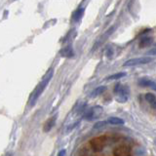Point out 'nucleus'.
<instances>
[{"label": "nucleus", "mask_w": 156, "mask_h": 156, "mask_svg": "<svg viewBox=\"0 0 156 156\" xmlns=\"http://www.w3.org/2000/svg\"><path fill=\"white\" fill-rule=\"evenodd\" d=\"M52 77H53V70L50 69V71H49L47 73V75L43 78V80L40 82V84H39L37 87H36V89L34 90L33 92V94L31 96V99H30V105H34L36 104V101L37 100L39 99V97L41 96V94L43 93V91L45 90V88L47 87V85L49 84V82L51 81L52 79Z\"/></svg>", "instance_id": "f257e3e1"}, {"label": "nucleus", "mask_w": 156, "mask_h": 156, "mask_svg": "<svg viewBox=\"0 0 156 156\" xmlns=\"http://www.w3.org/2000/svg\"><path fill=\"white\" fill-rule=\"evenodd\" d=\"M114 93L116 96V101L119 102H126L128 100V94H129V88L127 86H122L121 84L115 85Z\"/></svg>", "instance_id": "f03ea898"}, {"label": "nucleus", "mask_w": 156, "mask_h": 156, "mask_svg": "<svg viewBox=\"0 0 156 156\" xmlns=\"http://www.w3.org/2000/svg\"><path fill=\"white\" fill-rule=\"evenodd\" d=\"M90 144L92 146V148L96 152H99V151H101L102 148L105 147L106 144V138L105 136H97V138H94L90 140Z\"/></svg>", "instance_id": "7ed1b4c3"}, {"label": "nucleus", "mask_w": 156, "mask_h": 156, "mask_svg": "<svg viewBox=\"0 0 156 156\" xmlns=\"http://www.w3.org/2000/svg\"><path fill=\"white\" fill-rule=\"evenodd\" d=\"M152 61V58L150 57H140V58H131L125 62L123 63V66H140V65H146V63L150 62Z\"/></svg>", "instance_id": "20e7f679"}, {"label": "nucleus", "mask_w": 156, "mask_h": 156, "mask_svg": "<svg viewBox=\"0 0 156 156\" xmlns=\"http://www.w3.org/2000/svg\"><path fill=\"white\" fill-rule=\"evenodd\" d=\"M130 151L131 149L128 145H120L114 149L113 154L114 156H129Z\"/></svg>", "instance_id": "39448f33"}, {"label": "nucleus", "mask_w": 156, "mask_h": 156, "mask_svg": "<svg viewBox=\"0 0 156 156\" xmlns=\"http://www.w3.org/2000/svg\"><path fill=\"white\" fill-rule=\"evenodd\" d=\"M100 108H101L100 106H97V107H95V108H91L89 111H88V113L85 115V118L88 119V120H92V119L98 118V116H99L101 114V112L102 111V110H101L99 112H97V110H99Z\"/></svg>", "instance_id": "423d86ee"}, {"label": "nucleus", "mask_w": 156, "mask_h": 156, "mask_svg": "<svg viewBox=\"0 0 156 156\" xmlns=\"http://www.w3.org/2000/svg\"><path fill=\"white\" fill-rule=\"evenodd\" d=\"M144 98L146 101L149 104V105L152 107V108L156 109V96L152 94V93H146Z\"/></svg>", "instance_id": "0eeeda50"}, {"label": "nucleus", "mask_w": 156, "mask_h": 156, "mask_svg": "<svg viewBox=\"0 0 156 156\" xmlns=\"http://www.w3.org/2000/svg\"><path fill=\"white\" fill-rule=\"evenodd\" d=\"M60 55L62 57H65V58H71V57H73L74 53H73L72 47L71 46H66V47H63L62 50L60 51Z\"/></svg>", "instance_id": "6e6552de"}, {"label": "nucleus", "mask_w": 156, "mask_h": 156, "mask_svg": "<svg viewBox=\"0 0 156 156\" xmlns=\"http://www.w3.org/2000/svg\"><path fill=\"white\" fill-rule=\"evenodd\" d=\"M56 120H57V117L56 116H53L52 118L49 119L46 122V123H45V125H44V128H43L44 132H49V131H50L53 128V127H54V125H55Z\"/></svg>", "instance_id": "1a4fd4ad"}, {"label": "nucleus", "mask_w": 156, "mask_h": 156, "mask_svg": "<svg viewBox=\"0 0 156 156\" xmlns=\"http://www.w3.org/2000/svg\"><path fill=\"white\" fill-rule=\"evenodd\" d=\"M140 84L144 87H150V88H152L153 90L156 91V84L153 81L147 79V78H143L141 80H140Z\"/></svg>", "instance_id": "9d476101"}, {"label": "nucleus", "mask_w": 156, "mask_h": 156, "mask_svg": "<svg viewBox=\"0 0 156 156\" xmlns=\"http://www.w3.org/2000/svg\"><path fill=\"white\" fill-rule=\"evenodd\" d=\"M83 14H84V8H78L75 10L74 13L72 14V20L74 22H78L82 18Z\"/></svg>", "instance_id": "9b49d317"}, {"label": "nucleus", "mask_w": 156, "mask_h": 156, "mask_svg": "<svg viewBox=\"0 0 156 156\" xmlns=\"http://www.w3.org/2000/svg\"><path fill=\"white\" fill-rule=\"evenodd\" d=\"M107 123H109L111 125H123L124 124V120L119 118V117H109L108 119H107Z\"/></svg>", "instance_id": "f8f14e48"}, {"label": "nucleus", "mask_w": 156, "mask_h": 156, "mask_svg": "<svg viewBox=\"0 0 156 156\" xmlns=\"http://www.w3.org/2000/svg\"><path fill=\"white\" fill-rule=\"evenodd\" d=\"M153 41L152 37H144L140 41V48H145L151 45V43Z\"/></svg>", "instance_id": "ddd939ff"}, {"label": "nucleus", "mask_w": 156, "mask_h": 156, "mask_svg": "<svg viewBox=\"0 0 156 156\" xmlns=\"http://www.w3.org/2000/svg\"><path fill=\"white\" fill-rule=\"evenodd\" d=\"M105 90H106V87L105 86H100V87H98V88H96V89L92 92L91 97H97V96H99V95L102 94V93H104Z\"/></svg>", "instance_id": "4468645a"}, {"label": "nucleus", "mask_w": 156, "mask_h": 156, "mask_svg": "<svg viewBox=\"0 0 156 156\" xmlns=\"http://www.w3.org/2000/svg\"><path fill=\"white\" fill-rule=\"evenodd\" d=\"M125 75H126L125 72H118V73H115V74L109 75L106 79L107 80H117V79H120L122 77H124Z\"/></svg>", "instance_id": "2eb2a0df"}, {"label": "nucleus", "mask_w": 156, "mask_h": 156, "mask_svg": "<svg viewBox=\"0 0 156 156\" xmlns=\"http://www.w3.org/2000/svg\"><path fill=\"white\" fill-rule=\"evenodd\" d=\"M106 124H107V121H99L94 125V129H99L101 127H104Z\"/></svg>", "instance_id": "dca6fc26"}, {"label": "nucleus", "mask_w": 156, "mask_h": 156, "mask_svg": "<svg viewBox=\"0 0 156 156\" xmlns=\"http://www.w3.org/2000/svg\"><path fill=\"white\" fill-rule=\"evenodd\" d=\"M66 149H62V150L60 151V152L58 153L57 156H65V155H66Z\"/></svg>", "instance_id": "f3484780"}, {"label": "nucleus", "mask_w": 156, "mask_h": 156, "mask_svg": "<svg viewBox=\"0 0 156 156\" xmlns=\"http://www.w3.org/2000/svg\"><path fill=\"white\" fill-rule=\"evenodd\" d=\"M147 55H156V48L152 49V50H150V51L147 53Z\"/></svg>", "instance_id": "a211bd4d"}]
</instances>
